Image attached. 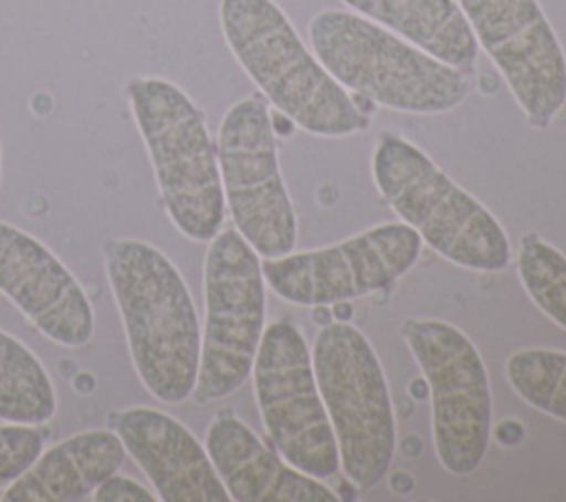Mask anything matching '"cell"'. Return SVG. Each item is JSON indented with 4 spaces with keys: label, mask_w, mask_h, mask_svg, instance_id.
Returning a JSON list of instances; mask_svg holds the SVG:
<instances>
[{
    "label": "cell",
    "mask_w": 566,
    "mask_h": 502,
    "mask_svg": "<svg viewBox=\"0 0 566 502\" xmlns=\"http://www.w3.org/2000/svg\"><path fill=\"white\" fill-rule=\"evenodd\" d=\"M104 270L144 389L159 402L188 400L199 374L201 330L181 272L157 245L124 237L104 243Z\"/></svg>",
    "instance_id": "1"
},
{
    "label": "cell",
    "mask_w": 566,
    "mask_h": 502,
    "mask_svg": "<svg viewBox=\"0 0 566 502\" xmlns=\"http://www.w3.org/2000/svg\"><path fill=\"white\" fill-rule=\"evenodd\" d=\"M219 24L261 95L301 130L347 137L367 128V115L303 44L274 0H221Z\"/></svg>",
    "instance_id": "2"
},
{
    "label": "cell",
    "mask_w": 566,
    "mask_h": 502,
    "mask_svg": "<svg viewBox=\"0 0 566 502\" xmlns=\"http://www.w3.org/2000/svg\"><path fill=\"white\" fill-rule=\"evenodd\" d=\"M312 53L343 86L378 106L438 115L471 93L469 71L449 66L354 11L323 9L307 27Z\"/></svg>",
    "instance_id": "3"
},
{
    "label": "cell",
    "mask_w": 566,
    "mask_h": 502,
    "mask_svg": "<svg viewBox=\"0 0 566 502\" xmlns=\"http://www.w3.org/2000/svg\"><path fill=\"white\" fill-rule=\"evenodd\" d=\"M371 177L398 219L453 265L475 272L509 265L504 226L409 139L382 133L374 146Z\"/></svg>",
    "instance_id": "4"
},
{
    "label": "cell",
    "mask_w": 566,
    "mask_h": 502,
    "mask_svg": "<svg viewBox=\"0 0 566 502\" xmlns=\"http://www.w3.org/2000/svg\"><path fill=\"white\" fill-rule=\"evenodd\" d=\"M126 97L168 219L186 239L208 243L223 226L226 199L203 113L184 88L155 75L133 77Z\"/></svg>",
    "instance_id": "5"
},
{
    "label": "cell",
    "mask_w": 566,
    "mask_h": 502,
    "mask_svg": "<svg viewBox=\"0 0 566 502\" xmlns=\"http://www.w3.org/2000/svg\"><path fill=\"white\" fill-rule=\"evenodd\" d=\"M310 354L340 469L367 491L387 475L396 456V414L380 358L347 321L323 325Z\"/></svg>",
    "instance_id": "6"
},
{
    "label": "cell",
    "mask_w": 566,
    "mask_h": 502,
    "mask_svg": "<svg viewBox=\"0 0 566 502\" xmlns=\"http://www.w3.org/2000/svg\"><path fill=\"white\" fill-rule=\"evenodd\" d=\"M203 301L199 374L190 396L201 405L228 398L248 380L265 330L261 257L237 228H221L208 241Z\"/></svg>",
    "instance_id": "7"
},
{
    "label": "cell",
    "mask_w": 566,
    "mask_h": 502,
    "mask_svg": "<svg viewBox=\"0 0 566 502\" xmlns=\"http://www.w3.org/2000/svg\"><path fill=\"white\" fill-rule=\"evenodd\" d=\"M400 336L427 380L438 462L451 475L473 473L486 456L493 425L491 383L478 347L440 318H407Z\"/></svg>",
    "instance_id": "8"
},
{
    "label": "cell",
    "mask_w": 566,
    "mask_h": 502,
    "mask_svg": "<svg viewBox=\"0 0 566 502\" xmlns=\"http://www.w3.org/2000/svg\"><path fill=\"white\" fill-rule=\"evenodd\" d=\"M217 159L226 208L239 234L261 259L292 252L298 226L263 95H248L226 111L217 133Z\"/></svg>",
    "instance_id": "9"
},
{
    "label": "cell",
    "mask_w": 566,
    "mask_h": 502,
    "mask_svg": "<svg viewBox=\"0 0 566 502\" xmlns=\"http://www.w3.org/2000/svg\"><path fill=\"white\" fill-rule=\"evenodd\" d=\"M250 376L263 427L279 456L316 480L334 475L340 467L336 438L310 347L292 321L281 318L263 330Z\"/></svg>",
    "instance_id": "10"
},
{
    "label": "cell",
    "mask_w": 566,
    "mask_h": 502,
    "mask_svg": "<svg viewBox=\"0 0 566 502\" xmlns=\"http://www.w3.org/2000/svg\"><path fill=\"white\" fill-rule=\"evenodd\" d=\"M422 239L402 221L371 226L334 245L263 259L270 290L303 307H327L374 294L405 276L418 261Z\"/></svg>",
    "instance_id": "11"
},
{
    "label": "cell",
    "mask_w": 566,
    "mask_h": 502,
    "mask_svg": "<svg viewBox=\"0 0 566 502\" xmlns=\"http://www.w3.org/2000/svg\"><path fill=\"white\" fill-rule=\"evenodd\" d=\"M478 46L502 73L535 128L566 104V55L537 0H458Z\"/></svg>",
    "instance_id": "12"
},
{
    "label": "cell",
    "mask_w": 566,
    "mask_h": 502,
    "mask_svg": "<svg viewBox=\"0 0 566 502\" xmlns=\"http://www.w3.org/2000/svg\"><path fill=\"white\" fill-rule=\"evenodd\" d=\"M0 292L49 341L80 349L95 334L93 305L64 261L40 239L0 221Z\"/></svg>",
    "instance_id": "13"
},
{
    "label": "cell",
    "mask_w": 566,
    "mask_h": 502,
    "mask_svg": "<svg viewBox=\"0 0 566 502\" xmlns=\"http://www.w3.org/2000/svg\"><path fill=\"white\" fill-rule=\"evenodd\" d=\"M126 453L146 473L164 502H228L206 447L170 414L128 407L111 416Z\"/></svg>",
    "instance_id": "14"
},
{
    "label": "cell",
    "mask_w": 566,
    "mask_h": 502,
    "mask_svg": "<svg viewBox=\"0 0 566 502\" xmlns=\"http://www.w3.org/2000/svg\"><path fill=\"white\" fill-rule=\"evenodd\" d=\"M203 447L234 502H336L338 495L321 480L298 471L268 449L261 438L230 409L208 425Z\"/></svg>",
    "instance_id": "15"
},
{
    "label": "cell",
    "mask_w": 566,
    "mask_h": 502,
    "mask_svg": "<svg viewBox=\"0 0 566 502\" xmlns=\"http://www.w3.org/2000/svg\"><path fill=\"white\" fill-rule=\"evenodd\" d=\"M126 449L115 431L86 429L49 447L2 493L4 502H75L124 464Z\"/></svg>",
    "instance_id": "16"
},
{
    "label": "cell",
    "mask_w": 566,
    "mask_h": 502,
    "mask_svg": "<svg viewBox=\"0 0 566 502\" xmlns=\"http://www.w3.org/2000/svg\"><path fill=\"white\" fill-rule=\"evenodd\" d=\"M354 13L374 20L440 62L471 71L478 40L458 0H340Z\"/></svg>",
    "instance_id": "17"
},
{
    "label": "cell",
    "mask_w": 566,
    "mask_h": 502,
    "mask_svg": "<svg viewBox=\"0 0 566 502\" xmlns=\"http://www.w3.org/2000/svg\"><path fill=\"white\" fill-rule=\"evenodd\" d=\"M57 394L42 360L0 330V420L40 425L55 416Z\"/></svg>",
    "instance_id": "18"
},
{
    "label": "cell",
    "mask_w": 566,
    "mask_h": 502,
    "mask_svg": "<svg viewBox=\"0 0 566 502\" xmlns=\"http://www.w3.org/2000/svg\"><path fill=\"white\" fill-rule=\"evenodd\" d=\"M504 374L526 405L566 422V352L517 349L509 356Z\"/></svg>",
    "instance_id": "19"
},
{
    "label": "cell",
    "mask_w": 566,
    "mask_h": 502,
    "mask_svg": "<svg viewBox=\"0 0 566 502\" xmlns=\"http://www.w3.org/2000/svg\"><path fill=\"white\" fill-rule=\"evenodd\" d=\"M517 276L531 301L566 330V254L537 234H526L517 250Z\"/></svg>",
    "instance_id": "20"
},
{
    "label": "cell",
    "mask_w": 566,
    "mask_h": 502,
    "mask_svg": "<svg viewBox=\"0 0 566 502\" xmlns=\"http://www.w3.org/2000/svg\"><path fill=\"white\" fill-rule=\"evenodd\" d=\"M44 436L33 425H0V491H4L42 453Z\"/></svg>",
    "instance_id": "21"
},
{
    "label": "cell",
    "mask_w": 566,
    "mask_h": 502,
    "mask_svg": "<svg viewBox=\"0 0 566 502\" xmlns=\"http://www.w3.org/2000/svg\"><path fill=\"white\" fill-rule=\"evenodd\" d=\"M95 502H155L157 495H153L144 484L135 482L126 475H108L91 495Z\"/></svg>",
    "instance_id": "22"
},
{
    "label": "cell",
    "mask_w": 566,
    "mask_h": 502,
    "mask_svg": "<svg viewBox=\"0 0 566 502\" xmlns=\"http://www.w3.org/2000/svg\"><path fill=\"white\" fill-rule=\"evenodd\" d=\"M0 175H2V155H0Z\"/></svg>",
    "instance_id": "23"
}]
</instances>
